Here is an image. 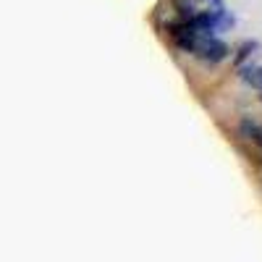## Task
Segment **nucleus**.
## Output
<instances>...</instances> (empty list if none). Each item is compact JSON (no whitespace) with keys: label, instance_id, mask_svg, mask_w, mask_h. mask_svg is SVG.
Instances as JSON below:
<instances>
[{"label":"nucleus","instance_id":"nucleus-4","mask_svg":"<svg viewBox=\"0 0 262 262\" xmlns=\"http://www.w3.org/2000/svg\"><path fill=\"white\" fill-rule=\"evenodd\" d=\"M173 8H176L179 13H181V21H189L196 11H194V6L189 3V0H173Z\"/></svg>","mask_w":262,"mask_h":262},{"label":"nucleus","instance_id":"nucleus-3","mask_svg":"<svg viewBox=\"0 0 262 262\" xmlns=\"http://www.w3.org/2000/svg\"><path fill=\"white\" fill-rule=\"evenodd\" d=\"M254 50H259V42H244V45L236 50V58H233V63H236V66H242V63H244V60H247V58L254 53Z\"/></svg>","mask_w":262,"mask_h":262},{"label":"nucleus","instance_id":"nucleus-1","mask_svg":"<svg viewBox=\"0 0 262 262\" xmlns=\"http://www.w3.org/2000/svg\"><path fill=\"white\" fill-rule=\"evenodd\" d=\"M228 45L223 39H217L215 34H207V37H200V42H196V48H194V55H200L202 60L207 63H221L228 58Z\"/></svg>","mask_w":262,"mask_h":262},{"label":"nucleus","instance_id":"nucleus-2","mask_svg":"<svg viewBox=\"0 0 262 262\" xmlns=\"http://www.w3.org/2000/svg\"><path fill=\"white\" fill-rule=\"evenodd\" d=\"M242 81L257 86V90H262V66H247V69H242Z\"/></svg>","mask_w":262,"mask_h":262}]
</instances>
